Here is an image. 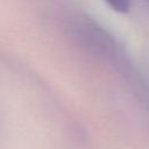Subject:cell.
Returning <instances> with one entry per match:
<instances>
[{
	"label": "cell",
	"instance_id": "obj_1",
	"mask_svg": "<svg viewBox=\"0 0 149 149\" xmlns=\"http://www.w3.org/2000/svg\"><path fill=\"white\" fill-rule=\"evenodd\" d=\"M105 2L113 10L122 14V13H127L129 10L132 0H105Z\"/></svg>",
	"mask_w": 149,
	"mask_h": 149
}]
</instances>
